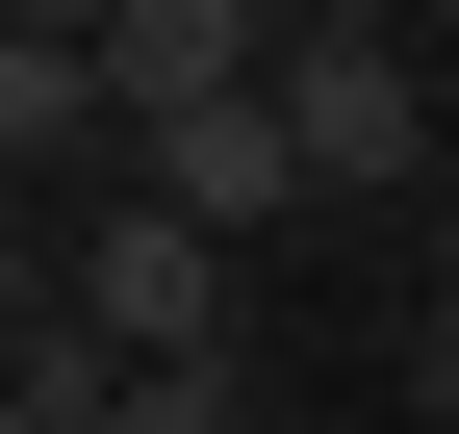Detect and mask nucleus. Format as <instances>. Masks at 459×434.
Returning a JSON list of instances; mask_svg holds the SVG:
<instances>
[{
	"mask_svg": "<svg viewBox=\"0 0 459 434\" xmlns=\"http://www.w3.org/2000/svg\"><path fill=\"white\" fill-rule=\"evenodd\" d=\"M26 307H77L102 358H204V307H230V230H179V204H77V230H26Z\"/></svg>",
	"mask_w": 459,
	"mask_h": 434,
	"instance_id": "nucleus-1",
	"label": "nucleus"
},
{
	"mask_svg": "<svg viewBox=\"0 0 459 434\" xmlns=\"http://www.w3.org/2000/svg\"><path fill=\"white\" fill-rule=\"evenodd\" d=\"M281 128H307V204H383L434 153V77H409V26H281Z\"/></svg>",
	"mask_w": 459,
	"mask_h": 434,
	"instance_id": "nucleus-2",
	"label": "nucleus"
},
{
	"mask_svg": "<svg viewBox=\"0 0 459 434\" xmlns=\"http://www.w3.org/2000/svg\"><path fill=\"white\" fill-rule=\"evenodd\" d=\"M255 77H281V26H255V0H128V26H102V102H128V153L179 128V102H255Z\"/></svg>",
	"mask_w": 459,
	"mask_h": 434,
	"instance_id": "nucleus-3",
	"label": "nucleus"
},
{
	"mask_svg": "<svg viewBox=\"0 0 459 434\" xmlns=\"http://www.w3.org/2000/svg\"><path fill=\"white\" fill-rule=\"evenodd\" d=\"M128 179L179 204V230H281V204H307V128H281V77H255V102H179Z\"/></svg>",
	"mask_w": 459,
	"mask_h": 434,
	"instance_id": "nucleus-4",
	"label": "nucleus"
},
{
	"mask_svg": "<svg viewBox=\"0 0 459 434\" xmlns=\"http://www.w3.org/2000/svg\"><path fill=\"white\" fill-rule=\"evenodd\" d=\"M0 153H26V179L128 153V102H102V51H77V26H0Z\"/></svg>",
	"mask_w": 459,
	"mask_h": 434,
	"instance_id": "nucleus-5",
	"label": "nucleus"
},
{
	"mask_svg": "<svg viewBox=\"0 0 459 434\" xmlns=\"http://www.w3.org/2000/svg\"><path fill=\"white\" fill-rule=\"evenodd\" d=\"M409 409H434V434H459V282H434V333H409Z\"/></svg>",
	"mask_w": 459,
	"mask_h": 434,
	"instance_id": "nucleus-6",
	"label": "nucleus"
},
{
	"mask_svg": "<svg viewBox=\"0 0 459 434\" xmlns=\"http://www.w3.org/2000/svg\"><path fill=\"white\" fill-rule=\"evenodd\" d=\"M0 26H77V51H102V26H128V0H0Z\"/></svg>",
	"mask_w": 459,
	"mask_h": 434,
	"instance_id": "nucleus-7",
	"label": "nucleus"
},
{
	"mask_svg": "<svg viewBox=\"0 0 459 434\" xmlns=\"http://www.w3.org/2000/svg\"><path fill=\"white\" fill-rule=\"evenodd\" d=\"M434 26H459V0H434Z\"/></svg>",
	"mask_w": 459,
	"mask_h": 434,
	"instance_id": "nucleus-8",
	"label": "nucleus"
}]
</instances>
